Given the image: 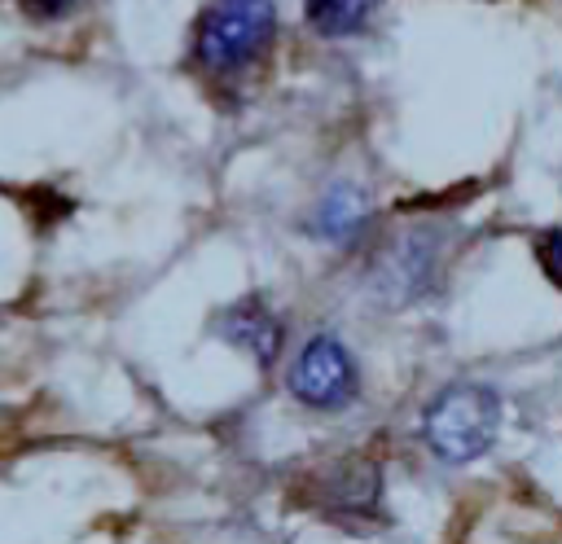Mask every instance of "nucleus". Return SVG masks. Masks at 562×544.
<instances>
[{"label": "nucleus", "mask_w": 562, "mask_h": 544, "mask_svg": "<svg viewBox=\"0 0 562 544\" xmlns=\"http://www.w3.org/2000/svg\"><path fill=\"white\" fill-rule=\"evenodd\" d=\"M277 31L272 0H206L193 26V57L211 75H237L263 57Z\"/></svg>", "instance_id": "obj_1"}, {"label": "nucleus", "mask_w": 562, "mask_h": 544, "mask_svg": "<svg viewBox=\"0 0 562 544\" xmlns=\"http://www.w3.org/2000/svg\"><path fill=\"white\" fill-rule=\"evenodd\" d=\"M496 426H501V399L479 382H457L439 390L422 417L426 447L448 465L479 461L496 443Z\"/></svg>", "instance_id": "obj_2"}, {"label": "nucleus", "mask_w": 562, "mask_h": 544, "mask_svg": "<svg viewBox=\"0 0 562 544\" xmlns=\"http://www.w3.org/2000/svg\"><path fill=\"white\" fill-rule=\"evenodd\" d=\"M285 382H290V395H294L299 404L325 408V412H329V408H342L347 399H356V386H360L356 360L347 355V347H342L334 333L307 338L303 351L294 355Z\"/></svg>", "instance_id": "obj_3"}, {"label": "nucleus", "mask_w": 562, "mask_h": 544, "mask_svg": "<svg viewBox=\"0 0 562 544\" xmlns=\"http://www.w3.org/2000/svg\"><path fill=\"white\" fill-rule=\"evenodd\" d=\"M215 329H220L233 347L250 351L259 364H272V355L281 351V338H285L277 311H272L268 303H259V298H241V303L224 307V311L215 316Z\"/></svg>", "instance_id": "obj_4"}, {"label": "nucleus", "mask_w": 562, "mask_h": 544, "mask_svg": "<svg viewBox=\"0 0 562 544\" xmlns=\"http://www.w3.org/2000/svg\"><path fill=\"white\" fill-rule=\"evenodd\" d=\"M435 259H439L435 237L422 233V228L413 237L395 241V250L386 254V268H382V294H391L400 303L422 298L430 290V281H435Z\"/></svg>", "instance_id": "obj_5"}, {"label": "nucleus", "mask_w": 562, "mask_h": 544, "mask_svg": "<svg viewBox=\"0 0 562 544\" xmlns=\"http://www.w3.org/2000/svg\"><path fill=\"white\" fill-rule=\"evenodd\" d=\"M364 224H369V197L351 184H334L312 211V237L325 241H351Z\"/></svg>", "instance_id": "obj_6"}, {"label": "nucleus", "mask_w": 562, "mask_h": 544, "mask_svg": "<svg viewBox=\"0 0 562 544\" xmlns=\"http://www.w3.org/2000/svg\"><path fill=\"white\" fill-rule=\"evenodd\" d=\"M329 505L338 513H369L378 509V465L373 461H342L329 478Z\"/></svg>", "instance_id": "obj_7"}, {"label": "nucleus", "mask_w": 562, "mask_h": 544, "mask_svg": "<svg viewBox=\"0 0 562 544\" xmlns=\"http://www.w3.org/2000/svg\"><path fill=\"white\" fill-rule=\"evenodd\" d=\"M373 4L378 0H303V13L321 35H351L373 13Z\"/></svg>", "instance_id": "obj_8"}, {"label": "nucleus", "mask_w": 562, "mask_h": 544, "mask_svg": "<svg viewBox=\"0 0 562 544\" xmlns=\"http://www.w3.org/2000/svg\"><path fill=\"white\" fill-rule=\"evenodd\" d=\"M536 263L544 268V276L562 290V228H549L536 237Z\"/></svg>", "instance_id": "obj_9"}, {"label": "nucleus", "mask_w": 562, "mask_h": 544, "mask_svg": "<svg viewBox=\"0 0 562 544\" xmlns=\"http://www.w3.org/2000/svg\"><path fill=\"white\" fill-rule=\"evenodd\" d=\"M83 0H18V9L31 18V22H61L79 9Z\"/></svg>", "instance_id": "obj_10"}]
</instances>
